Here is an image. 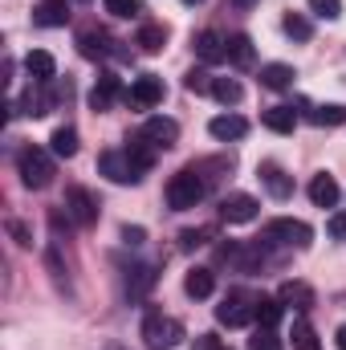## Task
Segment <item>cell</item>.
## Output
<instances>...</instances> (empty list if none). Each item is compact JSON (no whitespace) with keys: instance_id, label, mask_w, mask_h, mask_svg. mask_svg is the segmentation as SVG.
<instances>
[{"instance_id":"cell-1","label":"cell","mask_w":346,"mask_h":350,"mask_svg":"<svg viewBox=\"0 0 346 350\" xmlns=\"http://www.w3.org/2000/svg\"><path fill=\"white\" fill-rule=\"evenodd\" d=\"M168 208L172 212H187V208H196L204 196H208V183H204V175L196 172V167H183V172H175L168 179Z\"/></svg>"},{"instance_id":"cell-37","label":"cell","mask_w":346,"mask_h":350,"mask_svg":"<svg viewBox=\"0 0 346 350\" xmlns=\"http://www.w3.org/2000/svg\"><path fill=\"white\" fill-rule=\"evenodd\" d=\"M330 237H334V241H346V212L330 216Z\"/></svg>"},{"instance_id":"cell-6","label":"cell","mask_w":346,"mask_h":350,"mask_svg":"<svg viewBox=\"0 0 346 350\" xmlns=\"http://www.w3.org/2000/svg\"><path fill=\"white\" fill-rule=\"evenodd\" d=\"M66 216H70L78 228H94V224H98V200H94V191L70 187V191H66Z\"/></svg>"},{"instance_id":"cell-30","label":"cell","mask_w":346,"mask_h":350,"mask_svg":"<svg viewBox=\"0 0 346 350\" xmlns=\"http://www.w3.org/2000/svg\"><path fill=\"white\" fill-rule=\"evenodd\" d=\"M306 118H310L314 126H343L346 122V106H310Z\"/></svg>"},{"instance_id":"cell-19","label":"cell","mask_w":346,"mask_h":350,"mask_svg":"<svg viewBox=\"0 0 346 350\" xmlns=\"http://www.w3.org/2000/svg\"><path fill=\"white\" fill-rule=\"evenodd\" d=\"M155 281H159L155 265H131V269H127V293H131V297H147V293L155 289Z\"/></svg>"},{"instance_id":"cell-8","label":"cell","mask_w":346,"mask_h":350,"mask_svg":"<svg viewBox=\"0 0 346 350\" xmlns=\"http://www.w3.org/2000/svg\"><path fill=\"white\" fill-rule=\"evenodd\" d=\"M127 102H131V110H151V106H159V102H163V78H155V74L135 78L131 90H127Z\"/></svg>"},{"instance_id":"cell-39","label":"cell","mask_w":346,"mask_h":350,"mask_svg":"<svg viewBox=\"0 0 346 350\" xmlns=\"http://www.w3.org/2000/svg\"><path fill=\"white\" fill-rule=\"evenodd\" d=\"M143 237H147L143 228H131V224L122 228V241H127V245H143Z\"/></svg>"},{"instance_id":"cell-34","label":"cell","mask_w":346,"mask_h":350,"mask_svg":"<svg viewBox=\"0 0 346 350\" xmlns=\"http://www.w3.org/2000/svg\"><path fill=\"white\" fill-rule=\"evenodd\" d=\"M212 82H216V78H212L208 70H191V74L183 78V86L191 90V94H212Z\"/></svg>"},{"instance_id":"cell-33","label":"cell","mask_w":346,"mask_h":350,"mask_svg":"<svg viewBox=\"0 0 346 350\" xmlns=\"http://www.w3.org/2000/svg\"><path fill=\"white\" fill-rule=\"evenodd\" d=\"M208 241H212V228H187V232H179V249L183 253H191V249H200Z\"/></svg>"},{"instance_id":"cell-38","label":"cell","mask_w":346,"mask_h":350,"mask_svg":"<svg viewBox=\"0 0 346 350\" xmlns=\"http://www.w3.org/2000/svg\"><path fill=\"white\" fill-rule=\"evenodd\" d=\"M8 232L16 237V245H33V241H29V228H25L21 220H8Z\"/></svg>"},{"instance_id":"cell-7","label":"cell","mask_w":346,"mask_h":350,"mask_svg":"<svg viewBox=\"0 0 346 350\" xmlns=\"http://www.w3.org/2000/svg\"><path fill=\"white\" fill-rule=\"evenodd\" d=\"M191 49H196V57H200L204 66H220V62H228V37H224L220 29H204V33H196Z\"/></svg>"},{"instance_id":"cell-22","label":"cell","mask_w":346,"mask_h":350,"mask_svg":"<svg viewBox=\"0 0 346 350\" xmlns=\"http://www.w3.org/2000/svg\"><path fill=\"white\" fill-rule=\"evenodd\" d=\"M277 297H281V306H293V310H310L314 306V289L306 281H285L277 289Z\"/></svg>"},{"instance_id":"cell-42","label":"cell","mask_w":346,"mask_h":350,"mask_svg":"<svg viewBox=\"0 0 346 350\" xmlns=\"http://www.w3.org/2000/svg\"><path fill=\"white\" fill-rule=\"evenodd\" d=\"M334 342H338V350H346V322L338 326V334H334Z\"/></svg>"},{"instance_id":"cell-17","label":"cell","mask_w":346,"mask_h":350,"mask_svg":"<svg viewBox=\"0 0 346 350\" xmlns=\"http://www.w3.org/2000/svg\"><path fill=\"white\" fill-rule=\"evenodd\" d=\"M155 151H159V147H151L143 135H135V139L127 143V159H131V167H135V175H139V179L155 167Z\"/></svg>"},{"instance_id":"cell-44","label":"cell","mask_w":346,"mask_h":350,"mask_svg":"<svg viewBox=\"0 0 346 350\" xmlns=\"http://www.w3.org/2000/svg\"><path fill=\"white\" fill-rule=\"evenodd\" d=\"M78 4H90V0H78Z\"/></svg>"},{"instance_id":"cell-28","label":"cell","mask_w":346,"mask_h":350,"mask_svg":"<svg viewBox=\"0 0 346 350\" xmlns=\"http://www.w3.org/2000/svg\"><path fill=\"white\" fill-rule=\"evenodd\" d=\"M228 62H232L237 70H249V66H253V41H249L245 33H232V37H228Z\"/></svg>"},{"instance_id":"cell-16","label":"cell","mask_w":346,"mask_h":350,"mask_svg":"<svg viewBox=\"0 0 346 350\" xmlns=\"http://www.w3.org/2000/svg\"><path fill=\"white\" fill-rule=\"evenodd\" d=\"M257 175H261V183L269 187V196H273V200H289V196H293V179L281 172L277 163H261Z\"/></svg>"},{"instance_id":"cell-43","label":"cell","mask_w":346,"mask_h":350,"mask_svg":"<svg viewBox=\"0 0 346 350\" xmlns=\"http://www.w3.org/2000/svg\"><path fill=\"white\" fill-rule=\"evenodd\" d=\"M183 4H204V0H183Z\"/></svg>"},{"instance_id":"cell-23","label":"cell","mask_w":346,"mask_h":350,"mask_svg":"<svg viewBox=\"0 0 346 350\" xmlns=\"http://www.w3.org/2000/svg\"><path fill=\"white\" fill-rule=\"evenodd\" d=\"M293 66H285V62H269V66H261V86L265 90H289L293 86Z\"/></svg>"},{"instance_id":"cell-35","label":"cell","mask_w":346,"mask_h":350,"mask_svg":"<svg viewBox=\"0 0 346 350\" xmlns=\"http://www.w3.org/2000/svg\"><path fill=\"white\" fill-rule=\"evenodd\" d=\"M310 12L322 21H338L343 16V0H310Z\"/></svg>"},{"instance_id":"cell-41","label":"cell","mask_w":346,"mask_h":350,"mask_svg":"<svg viewBox=\"0 0 346 350\" xmlns=\"http://www.w3.org/2000/svg\"><path fill=\"white\" fill-rule=\"evenodd\" d=\"M261 0H232V8H241V12H249V8H257Z\"/></svg>"},{"instance_id":"cell-18","label":"cell","mask_w":346,"mask_h":350,"mask_svg":"<svg viewBox=\"0 0 346 350\" xmlns=\"http://www.w3.org/2000/svg\"><path fill=\"white\" fill-rule=\"evenodd\" d=\"M25 70H29V78H33V82H53V78H57V62H53V53H49V49H29Z\"/></svg>"},{"instance_id":"cell-11","label":"cell","mask_w":346,"mask_h":350,"mask_svg":"<svg viewBox=\"0 0 346 350\" xmlns=\"http://www.w3.org/2000/svg\"><path fill=\"white\" fill-rule=\"evenodd\" d=\"M257 212H261V204L253 196H245V191H232V196L220 200V216L228 224H249V220H257Z\"/></svg>"},{"instance_id":"cell-9","label":"cell","mask_w":346,"mask_h":350,"mask_svg":"<svg viewBox=\"0 0 346 350\" xmlns=\"http://www.w3.org/2000/svg\"><path fill=\"white\" fill-rule=\"evenodd\" d=\"M98 172L106 175L110 183H139V175L127 159V147H114V151H102L98 155Z\"/></svg>"},{"instance_id":"cell-15","label":"cell","mask_w":346,"mask_h":350,"mask_svg":"<svg viewBox=\"0 0 346 350\" xmlns=\"http://www.w3.org/2000/svg\"><path fill=\"white\" fill-rule=\"evenodd\" d=\"M33 21H37L41 29H62V25L70 21V0H41V4L33 8Z\"/></svg>"},{"instance_id":"cell-25","label":"cell","mask_w":346,"mask_h":350,"mask_svg":"<svg viewBox=\"0 0 346 350\" xmlns=\"http://www.w3.org/2000/svg\"><path fill=\"white\" fill-rule=\"evenodd\" d=\"M183 289H187V297H196V301L212 297V289H216V277H212V269H191V273L183 277Z\"/></svg>"},{"instance_id":"cell-10","label":"cell","mask_w":346,"mask_h":350,"mask_svg":"<svg viewBox=\"0 0 346 350\" xmlns=\"http://www.w3.org/2000/svg\"><path fill=\"white\" fill-rule=\"evenodd\" d=\"M151 147H159V151H168V147H175L179 143V122L175 118H163V114H155V118H147L143 122V131H139Z\"/></svg>"},{"instance_id":"cell-13","label":"cell","mask_w":346,"mask_h":350,"mask_svg":"<svg viewBox=\"0 0 346 350\" xmlns=\"http://www.w3.org/2000/svg\"><path fill=\"white\" fill-rule=\"evenodd\" d=\"M114 98H127V94H122V82H118L114 74H102V78L94 82V90H90V110L102 114V110L114 106Z\"/></svg>"},{"instance_id":"cell-29","label":"cell","mask_w":346,"mask_h":350,"mask_svg":"<svg viewBox=\"0 0 346 350\" xmlns=\"http://www.w3.org/2000/svg\"><path fill=\"white\" fill-rule=\"evenodd\" d=\"M289 342H293V350H322V342H318V330H314L306 318H293Z\"/></svg>"},{"instance_id":"cell-12","label":"cell","mask_w":346,"mask_h":350,"mask_svg":"<svg viewBox=\"0 0 346 350\" xmlns=\"http://www.w3.org/2000/svg\"><path fill=\"white\" fill-rule=\"evenodd\" d=\"M118 41L114 37H106L102 29H86L82 37H78V53L86 57V62H106V57H114V53H122V49H114Z\"/></svg>"},{"instance_id":"cell-32","label":"cell","mask_w":346,"mask_h":350,"mask_svg":"<svg viewBox=\"0 0 346 350\" xmlns=\"http://www.w3.org/2000/svg\"><path fill=\"white\" fill-rule=\"evenodd\" d=\"M285 33L293 37V41H310V33H314V25L302 16V12H285Z\"/></svg>"},{"instance_id":"cell-20","label":"cell","mask_w":346,"mask_h":350,"mask_svg":"<svg viewBox=\"0 0 346 350\" xmlns=\"http://www.w3.org/2000/svg\"><path fill=\"white\" fill-rule=\"evenodd\" d=\"M261 122H265L273 135H293L297 110H293V106H269V110H261Z\"/></svg>"},{"instance_id":"cell-27","label":"cell","mask_w":346,"mask_h":350,"mask_svg":"<svg viewBox=\"0 0 346 350\" xmlns=\"http://www.w3.org/2000/svg\"><path fill=\"white\" fill-rule=\"evenodd\" d=\"M135 45H139L143 53H159V49L168 45V29H163V25H143V29L135 33Z\"/></svg>"},{"instance_id":"cell-36","label":"cell","mask_w":346,"mask_h":350,"mask_svg":"<svg viewBox=\"0 0 346 350\" xmlns=\"http://www.w3.org/2000/svg\"><path fill=\"white\" fill-rule=\"evenodd\" d=\"M110 16H139V0H102Z\"/></svg>"},{"instance_id":"cell-26","label":"cell","mask_w":346,"mask_h":350,"mask_svg":"<svg viewBox=\"0 0 346 350\" xmlns=\"http://www.w3.org/2000/svg\"><path fill=\"white\" fill-rule=\"evenodd\" d=\"M49 151H53L57 159H74V155H78V131H74V126H57V131L49 135Z\"/></svg>"},{"instance_id":"cell-2","label":"cell","mask_w":346,"mask_h":350,"mask_svg":"<svg viewBox=\"0 0 346 350\" xmlns=\"http://www.w3.org/2000/svg\"><path fill=\"white\" fill-rule=\"evenodd\" d=\"M16 172L25 179V187H33V191H41V187H49L53 183V151H41V147H25L21 155H16Z\"/></svg>"},{"instance_id":"cell-40","label":"cell","mask_w":346,"mask_h":350,"mask_svg":"<svg viewBox=\"0 0 346 350\" xmlns=\"http://www.w3.org/2000/svg\"><path fill=\"white\" fill-rule=\"evenodd\" d=\"M200 350H232V347L220 342V338H212V334H204V338H200Z\"/></svg>"},{"instance_id":"cell-45","label":"cell","mask_w":346,"mask_h":350,"mask_svg":"<svg viewBox=\"0 0 346 350\" xmlns=\"http://www.w3.org/2000/svg\"><path fill=\"white\" fill-rule=\"evenodd\" d=\"M269 350H277V347H269Z\"/></svg>"},{"instance_id":"cell-3","label":"cell","mask_w":346,"mask_h":350,"mask_svg":"<svg viewBox=\"0 0 346 350\" xmlns=\"http://www.w3.org/2000/svg\"><path fill=\"white\" fill-rule=\"evenodd\" d=\"M139 334H143L147 350H175L183 342V326L175 318H168V314H147Z\"/></svg>"},{"instance_id":"cell-14","label":"cell","mask_w":346,"mask_h":350,"mask_svg":"<svg viewBox=\"0 0 346 350\" xmlns=\"http://www.w3.org/2000/svg\"><path fill=\"white\" fill-rule=\"evenodd\" d=\"M208 131H212V139H220V143H237V139L249 135V122H245L241 114H216V118L208 122Z\"/></svg>"},{"instance_id":"cell-4","label":"cell","mask_w":346,"mask_h":350,"mask_svg":"<svg viewBox=\"0 0 346 350\" xmlns=\"http://www.w3.org/2000/svg\"><path fill=\"white\" fill-rule=\"evenodd\" d=\"M253 306H257V297H249L245 289H232V293L216 306V322L228 326V330H241V326L253 322Z\"/></svg>"},{"instance_id":"cell-31","label":"cell","mask_w":346,"mask_h":350,"mask_svg":"<svg viewBox=\"0 0 346 350\" xmlns=\"http://www.w3.org/2000/svg\"><path fill=\"white\" fill-rule=\"evenodd\" d=\"M212 98L224 102V106H237V102L245 98V86H241L237 78H216V82H212Z\"/></svg>"},{"instance_id":"cell-24","label":"cell","mask_w":346,"mask_h":350,"mask_svg":"<svg viewBox=\"0 0 346 350\" xmlns=\"http://www.w3.org/2000/svg\"><path fill=\"white\" fill-rule=\"evenodd\" d=\"M281 314H285L281 297H257V306H253V322H257L261 330H277Z\"/></svg>"},{"instance_id":"cell-21","label":"cell","mask_w":346,"mask_h":350,"mask_svg":"<svg viewBox=\"0 0 346 350\" xmlns=\"http://www.w3.org/2000/svg\"><path fill=\"white\" fill-rule=\"evenodd\" d=\"M338 196H343V191H338V183H334V175H314V179H310V200H314V208H334V204H338Z\"/></svg>"},{"instance_id":"cell-5","label":"cell","mask_w":346,"mask_h":350,"mask_svg":"<svg viewBox=\"0 0 346 350\" xmlns=\"http://www.w3.org/2000/svg\"><path fill=\"white\" fill-rule=\"evenodd\" d=\"M265 241L269 245H289V249H306L310 241H314V228L310 224H302V220H269L265 224Z\"/></svg>"}]
</instances>
